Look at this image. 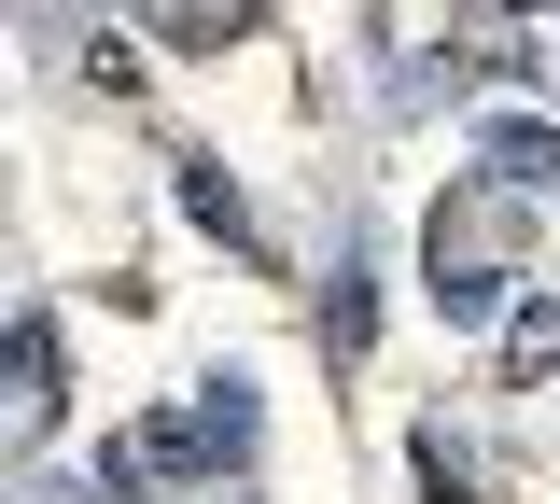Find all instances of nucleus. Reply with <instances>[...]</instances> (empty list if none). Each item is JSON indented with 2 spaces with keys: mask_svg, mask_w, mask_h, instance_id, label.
Masks as SVG:
<instances>
[{
  "mask_svg": "<svg viewBox=\"0 0 560 504\" xmlns=\"http://www.w3.org/2000/svg\"><path fill=\"white\" fill-rule=\"evenodd\" d=\"M518 238H533V211H518V197H490V183H463V197L434 211V238H420V267H434V308H448V323H518V308H504V267H518Z\"/></svg>",
  "mask_w": 560,
  "mask_h": 504,
  "instance_id": "2",
  "label": "nucleus"
},
{
  "mask_svg": "<svg viewBox=\"0 0 560 504\" xmlns=\"http://www.w3.org/2000/svg\"><path fill=\"white\" fill-rule=\"evenodd\" d=\"M407 477H420V504H490V477H477V448H463V421H448V407L407 434Z\"/></svg>",
  "mask_w": 560,
  "mask_h": 504,
  "instance_id": "5",
  "label": "nucleus"
},
{
  "mask_svg": "<svg viewBox=\"0 0 560 504\" xmlns=\"http://www.w3.org/2000/svg\"><path fill=\"white\" fill-rule=\"evenodd\" d=\"M238 28H253V14H154V43H168V57H224Z\"/></svg>",
  "mask_w": 560,
  "mask_h": 504,
  "instance_id": "9",
  "label": "nucleus"
},
{
  "mask_svg": "<svg viewBox=\"0 0 560 504\" xmlns=\"http://www.w3.org/2000/svg\"><path fill=\"white\" fill-rule=\"evenodd\" d=\"M253 448H267V392H253V378H210L197 407H154V421L113 448V477H127V491L140 477H238Z\"/></svg>",
  "mask_w": 560,
  "mask_h": 504,
  "instance_id": "1",
  "label": "nucleus"
},
{
  "mask_svg": "<svg viewBox=\"0 0 560 504\" xmlns=\"http://www.w3.org/2000/svg\"><path fill=\"white\" fill-rule=\"evenodd\" d=\"M183 211H197V238H224V253H267V224L238 211V183H224L210 154H183Z\"/></svg>",
  "mask_w": 560,
  "mask_h": 504,
  "instance_id": "6",
  "label": "nucleus"
},
{
  "mask_svg": "<svg viewBox=\"0 0 560 504\" xmlns=\"http://www.w3.org/2000/svg\"><path fill=\"white\" fill-rule=\"evenodd\" d=\"M477 183L490 197H560V127L547 113H490L477 127Z\"/></svg>",
  "mask_w": 560,
  "mask_h": 504,
  "instance_id": "3",
  "label": "nucleus"
},
{
  "mask_svg": "<svg viewBox=\"0 0 560 504\" xmlns=\"http://www.w3.org/2000/svg\"><path fill=\"white\" fill-rule=\"evenodd\" d=\"M560 364V294H518V323H504V392H533Z\"/></svg>",
  "mask_w": 560,
  "mask_h": 504,
  "instance_id": "7",
  "label": "nucleus"
},
{
  "mask_svg": "<svg viewBox=\"0 0 560 504\" xmlns=\"http://www.w3.org/2000/svg\"><path fill=\"white\" fill-rule=\"evenodd\" d=\"M57 392H70V364H57V323L28 308V323H14V448H43V434H57Z\"/></svg>",
  "mask_w": 560,
  "mask_h": 504,
  "instance_id": "4",
  "label": "nucleus"
},
{
  "mask_svg": "<svg viewBox=\"0 0 560 504\" xmlns=\"http://www.w3.org/2000/svg\"><path fill=\"white\" fill-rule=\"evenodd\" d=\"M364 337H378V281H364V267H337V294H323V351H337V378L364 364Z\"/></svg>",
  "mask_w": 560,
  "mask_h": 504,
  "instance_id": "8",
  "label": "nucleus"
}]
</instances>
